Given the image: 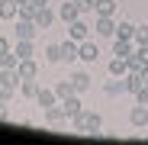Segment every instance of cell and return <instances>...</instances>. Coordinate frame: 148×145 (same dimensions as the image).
<instances>
[{"label":"cell","instance_id":"cell-1","mask_svg":"<svg viewBox=\"0 0 148 145\" xmlns=\"http://www.w3.org/2000/svg\"><path fill=\"white\" fill-rule=\"evenodd\" d=\"M100 129H103V116L93 110H84V135H100Z\"/></svg>","mask_w":148,"mask_h":145},{"label":"cell","instance_id":"cell-2","mask_svg":"<svg viewBox=\"0 0 148 145\" xmlns=\"http://www.w3.org/2000/svg\"><path fill=\"white\" fill-rule=\"evenodd\" d=\"M68 39H74V42H84V39H90V26L77 16L74 23H68Z\"/></svg>","mask_w":148,"mask_h":145},{"label":"cell","instance_id":"cell-3","mask_svg":"<svg viewBox=\"0 0 148 145\" xmlns=\"http://www.w3.org/2000/svg\"><path fill=\"white\" fill-rule=\"evenodd\" d=\"M77 58H81V61H87V65H93L97 58H100V45L90 42V39H84V42H81V48H77Z\"/></svg>","mask_w":148,"mask_h":145},{"label":"cell","instance_id":"cell-4","mask_svg":"<svg viewBox=\"0 0 148 145\" xmlns=\"http://www.w3.org/2000/svg\"><path fill=\"white\" fill-rule=\"evenodd\" d=\"M64 119H68V116H64V107H61V103H55V107H48V110H45V123L52 126V129H61V126H64Z\"/></svg>","mask_w":148,"mask_h":145},{"label":"cell","instance_id":"cell-5","mask_svg":"<svg viewBox=\"0 0 148 145\" xmlns=\"http://www.w3.org/2000/svg\"><path fill=\"white\" fill-rule=\"evenodd\" d=\"M129 123H132L135 129H145V126H148V107H145V103H135V107L129 110Z\"/></svg>","mask_w":148,"mask_h":145},{"label":"cell","instance_id":"cell-6","mask_svg":"<svg viewBox=\"0 0 148 145\" xmlns=\"http://www.w3.org/2000/svg\"><path fill=\"white\" fill-rule=\"evenodd\" d=\"M36 32H39V26H36L32 19L16 16V39H36Z\"/></svg>","mask_w":148,"mask_h":145},{"label":"cell","instance_id":"cell-7","mask_svg":"<svg viewBox=\"0 0 148 145\" xmlns=\"http://www.w3.org/2000/svg\"><path fill=\"white\" fill-rule=\"evenodd\" d=\"M71 84H74V93H87L93 87V78L87 74V71H74L71 74Z\"/></svg>","mask_w":148,"mask_h":145},{"label":"cell","instance_id":"cell-8","mask_svg":"<svg viewBox=\"0 0 148 145\" xmlns=\"http://www.w3.org/2000/svg\"><path fill=\"white\" fill-rule=\"evenodd\" d=\"M36 103H39L42 110H48V107H55V103H58V97H55L52 87H39V90H36Z\"/></svg>","mask_w":148,"mask_h":145},{"label":"cell","instance_id":"cell-9","mask_svg":"<svg viewBox=\"0 0 148 145\" xmlns=\"http://www.w3.org/2000/svg\"><path fill=\"white\" fill-rule=\"evenodd\" d=\"M55 16H58L55 10H48V7H39V10H36V19H32V23H36L39 29H48V26L55 23Z\"/></svg>","mask_w":148,"mask_h":145},{"label":"cell","instance_id":"cell-10","mask_svg":"<svg viewBox=\"0 0 148 145\" xmlns=\"http://www.w3.org/2000/svg\"><path fill=\"white\" fill-rule=\"evenodd\" d=\"M58 16H61L64 23H74V19H77V16H81V7H77V3H74V0H64V3L58 7Z\"/></svg>","mask_w":148,"mask_h":145},{"label":"cell","instance_id":"cell-11","mask_svg":"<svg viewBox=\"0 0 148 145\" xmlns=\"http://www.w3.org/2000/svg\"><path fill=\"white\" fill-rule=\"evenodd\" d=\"M61 107H64V116H77V113L84 110V103H81V93H71V97H64V100H61Z\"/></svg>","mask_w":148,"mask_h":145},{"label":"cell","instance_id":"cell-12","mask_svg":"<svg viewBox=\"0 0 148 145\" xmlns=\"http://www.w3.org/2000/svg\"><path fill=\"white\" fill-rule=\"evenodd\" d=\"M13 52H16V58H19V61H23V58H32V55H36V48H32V39H16Z\"/></svg>","mask_w":148,"mask_h":145},{"label":"cell","instance_id":"cell-13","mask_svg":"<svg viewBox=\"0 0 148 145\" xmlns=\"http://www.w3.org/2000/svg\"><path fill=\"white\" fill-rule=\"evenodd\" d=\"M16 71H19V78L26 81V78H36V74H39V65H36V58H23V61L16 65Z\"/></svg>","mask_w":148,"mask_h":145},{"label":"cell","instance_id":"cell-14","mask_svg":"<svg viewBox=\"0 0 148 145\" xmlns=\"http://www.w3.org/2000/svg\"><path fill=\"white\" fill-rule=\"evenodd\" d=\"M106 71H110V78H126V74H129V61L116 55V58L110 61V68H106Z\"/></svg>","mask_w":148,"mask_h":145},{"label":"cell","instance_id":"cell-15","mask_svg":"<svg viewBox=\"0 0 148 145\" xmlns=\"http://www.w3.org/2000/svg\"><path fill=\"white\" fill-rule=\"evenodd\" d=\"M77 48H81V42H74V39H68V42H61V61H77Z\"/></svg>","mask_w":148,"mask_h":145},{"label":"cell","instance_id":"cell-16","mask_svg":"<svg viewBox=\"0 0 148 145\" xmlns=\"http://www.w3.org/2000/svg\"><path fill=\"white\" fill-rule=\"evenodd\" d=\"M103 93H106V97H122V93H126V81H122V78L106 81V84H103Z\"/></svg>","mask_w":148,"mask_h":145},{"label":"cell","instance_id":"cell-17","mask_svg":"<svg viewBox=\"0 0 148 145\" xmlns=\"http://www.w3.org/2000/svg\"><path fill=\"white\" fill-rule=\"evenodd\" d=\"M97 36H116L113 16H97Z\"/></svg>","mask_w":148,"mask_h":145},{"label":"cell","instance_id":"cell-18","mask_svg":"<svg viewBox=\"0 0 148 145\" xmlns=\"http://www.w3.org/2000/svg\"><path fill=\"white\" fill-rule=\"evenodd\" d=\"M132 48H135V42H132V39H116V42H113V55L129 58V55H132Z\"/></svg>","mask_w":148,"mask_h":145},{"label":"cell","instance_id":"cell-19","mask_svg":"<svg viewBox=\"0 0 148 145\" xmlns=\"http://www.w3.org/2000/svg\"><path fill=\"white\" fill-rule=\"evenodd\" d=\"M36 90H39L36 78H26V81H19V93L26 97V100H36Z\"/></svg>","mask_w":148,"mask_h":145},{"label":"cell","instance_id":"cell-20","mask_svg":"<svg viewBox=\"0 0 148 145\" xmlns=\"http://www.w3.org/2000/svg\"><path fill=\"white\" fill-rule=\"evenodd\" d=\"M19 7L13 3V0H0V19H16Z\"/></svg>","mask_w":148,"mask_h":145},{"label":"cell","instance_id":"cell-21","mask_svg":"<svg viewBox=\"0 0 148 145\" xmlns=\"http://www.w3.org/2000/svg\"><path fill=\"white\" fill-rule=\"evenodd\" d=\"M52 90H55V97H58V100H64V97H71V93H74V84H71V78H68V81H58Z\"/></svg>","mask_w":148,"mask_h":145},{"label":"cell","instance_id":"cell-22","mask_svg":"<svg viewBox=\"0 0 148 145\" xmlns=\"http://www.w3.org/2000/svg\"><path fill=\"white\" fill-rule=\"evenodd\" d=\"M135 36V26L129 19H122V23H116V39H132Z\"/></svg>","mask_w":148,"mask_h":145},{"label":"cell","instance_id":"cell-23","mask_svg":"<svg viewBox=\"0 0 148 145\" xmlns=\"http://www.w3.org/2000/svg\"><path fill=\"white\" fill-rule=\"evenodd\" d=\"M61 61V45H45V65H58Z\"/></svg>","mask_w":148,"mask_h":145},{"label":"cell","instance_id":"cell-24","mask_svg":"<svg viewBox=\"0 0 148 145\" xmlns=\"http://www.w3.org/2000/svg\"><path fill=\"white\" fill-rule=\"evenodd\" d=\"M116 13V0H97V16H113Z\"/></svg>","mask_w":148,"mask_h":145},{"label":"cell","instance_id":"cell-25","mask_svg":"<svg viewBox=\"0 0 148 145\" xmlns=\"http://www.w3.org/2000/svg\"><path fill=\"white\" fill-rule=\"evenodd\" d=\"M19 65V58H16V52H13V48H10V52H3V55H0V68H7V71H13Z\"/></svg>","mask_w":148,"mask_h":145},{"label":"cell","instance_id":"cell-26","mask_svg":"<svg viewBox=\"0 0 148 145\" xmlns=\"http://www.w3.org/2000/svg\"><path fill=\"white\" fill-rule=\"evenodd\" d=\"M126 61H129V71H132V74H138V71H142V68H145V58H142V55H138V52H132V55H129V58H126Z\"/></svg>","mask_w":148,"mask_h":145},{"label":"cell","instance_id":"cell-27","mask_svg":"<svg viewBox=\"0 0 148 145\" xmlns=\"http://www.w3.org/2000/svg\"><path fill=\"white\" fill-rule=\"evenodd\" d=\"M135 45H148V23H142V26H135V36H132Z\"/></svg>","mask_w":148,"mask_h":145},{"label":"cell","instance_id":"cell-28","mask_svg":"<svg viewBox=\"0 0 148 145\" xmlns=\"http://www.w3.org/2000/svg\"><path fill=\"white\" fill-rule=\"evenodd\" d=\"M13 93H16V84H10V81L0 78V100H10Z\"/></svg>","mask_w":148,"mask_h":145},{"label":"cell","instance_id":"cell-29","mask_svg":"<svg viewBox=\"0 0 148 145\" xmlns=\"http://www.w3.org/2000/svg\"><path fill=\"white\" fill-rule=\"evenodd\" d=\"M36 10H39V7H32V3H23L16 16H23V19H36Z\"/></svg>","mask_w":148,"mask_h":145},{"label":"cell","instance_id":"cell-30","mask_svg":"<svg viewBox=\"0 0 148 145\" xmlns=\"http://www.w3.org/2000/svg\"><path fill=\"white\" fill-rule=\"evenodd\" d=\"M81 7V13H97V0H74Z\"/></svg>","mask_w":148,"mask_h":145},{"label":"cell","instance_id":"cell-31","mask_svg":"<svg viewBox=\"0 0 148 145\" xmlns=\"http://www.w3.org/2000/svg\"><path fill=\"white\" fill-rule=\"evenodd\" d=\"M135 103H145V107H148V84L135 90Z\"/></svg>","mask_w":148,"mask_h":145},{"label":"cell","instance_id":"cell-32","mask_svg":"<svg viewBox=\"0 0 148 145\" xmlns=\"http://www.w3.org/2000/svg\"><path fill=\"white\" fill-rule=\"evenodd\" d=\"M10 48H13V45H10V39H3V36H0V55H3V52H10Z\"/></svg>","mask_w":148,"mask_h":145},{"label":"cell","instance_id":"cell-33","mask_svg":"<svg viewBox=\"0 0 148 145\" xmlns=\"http://www.w3.org/2000/svg\"><path fill=\"white\" fill-rule=\"evenodd\" d=\"M138 78H142V84H148V65H145V68L138 71Z\"/></svg>","mask_w":148,"mask_h":145},{"label":"cell","instance_id":"cell-34","mask_svg":"<svg viewBox=\"0 0 148 145\" xmlns=\"http://www.w3.org/2000/svg\"><path fill=\"white\" fill-rule=\"evenodd\" d=\"M0 119H7V100H0Z\"/></svg>","mask_w":148,"mask_h":145},{"label":"cell","instance_id":"cell-35","mask_svg":"<svg viewBox=\"0 0 148 145\" xmlns=\"http://www.w3.org/2000/svg\"><path fill=\"white\" fill-rule=\"evenodd\" d=\"M32 7H48V0H29Z\"/></svg>","mask_w":148,"mask_h":145},{"label":"cell","instance_id":"cell-36","mask_svg":"<svg viewBox=\"0 0 148 145\" xmlns=\"http://www.w3.org/2000/svg\"><path fill=\"white\" fill-rule=\"evenodd\" d=\"M13 3H16V7H23V3H29V0H13Z\"/></svg>","mask_w":148,"mask_h":145}]
</instances>
